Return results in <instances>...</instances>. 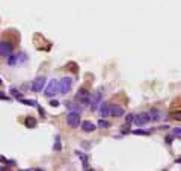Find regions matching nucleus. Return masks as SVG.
Masks as SVG:
<instances>
[{"label":"nucleus","mask_w":181,"mask_h":171,"mask_svg":"<svg viewBox=\"0 0 181 171\" xmlns=\"http://www.w3.org/2000/svg\"><path fill=\"white\" fill-rule=\"evenodd\" d=\"M57 92H59V82H57L56 79H53V80H50V82L47 83V88H45V97L52 99V97H54Z\"/></svg>","instance_id":"f257e3e1"},{"label":"nucleus","mask_w":181,"mask_h":171,"mask_svg":"<svg viewBox=\"0 0 181 171\" xmlns=\"http://www.w3.org/2000/svg\"><path fill=\"white\" fill-rule=\"evenodd\" d=\"M148 115H149V120L152 121H163L164 118H166V115H164V112L163 111H160L159 108H151V111L148 112Z\"/></svg>","instance_id":"f03ea898"},{"label":"nucleus","mask_w":181,"mask_h":171,"mask_svg":"<svg viewBox=\"0 0 181 171\" xmlns=\"http://www.w3.org/2000/svg\"><path fill=\"white\" fill-rule=\"evenodd\" d=\"M71 86H72V79L71 77H64L60 82H59V91L62 94H68L71 91Z\"/></svg>","instance_id":"7ed1b4c3"},{"label":"nucleus","mask_w":181,"mask_h":171,"mask_svg":"<svg viewBox=\"0 0 181 171\" xmlns=\"http://www.w3.org/2000/svg\"><path fill=\"white\" fill-rule=\"evenodd\" d=\"M67 123L72 129L79 127V124H80V114L79 112H70L68 117H67Z\"/></svg>","instance_id":"20e7f679"},{"label":"nucleus","mask_w":181,"mask_h":171,"mask_svg":"<svg viewBox=\"0 0 181 171\" xmlns=\"http://www.w3.org/2000/svg\"><path fill=\"white\" fill-rule=\"evenodd\" d=\"M89 99H90V92L86 89V88H82L77 91V96H75V100L80 103H89Z\"/></svg>","instance_id":"39448f33"},{"label":"nucleus","mask_w":181,"mask_h":171,"mask_svg":"<svg viewBox=\"0 0 181 171\" xmlns=\"http://www.w3.org/2000/svg\"><path fill=\"white\" fill-rule=\"evenodd\" d=\"M133 123H136V126H145V124H148L149 123V115H148V112H142V114H137V115H134V118H133Z\"/></svg>","instance_id":"423d86ee"},{"label":"nucleus","mask_w":181,"mask_h":171,"mask_svg":"<svg viewBox=\"0 0 181 171\" xmlns=\"http://www.w3.org/2000/svg\"><path fill=\"white\" fill-rule=\"evenodd\" d=\"M14 50V46L8 41H0V56H9Z\"/></svg>","instance_id":"0eeeda50"},{"label":"nucleus","mask_w":181,"mask_h":171,"mask_svg":"<svg viewBox=\"0 0 181 171\" xmlns=\"http://www.w3.org/2000/svg\"><path fill=\"white\" fill-rule=\"evenodd\" d=\"M45 85V77L44 76H38L35 80L32 82V89L35 91V92H41L42 91V88Z\"/></svg>","instance_id":"6e6552de"},{"label":"nucleus","mask_w":181,"mask_h":171,"mask_svg":"<svg viewBox=\"0 0 181 171\" xmlns=\"http://www.w3.org/2000/svg\"><path fill=\"white\" fill-rule=\"evenodd\" d=\"M100 100H101V89H98L94 96H90L89 99V104H90V109L94 111L97 106H98V103H100Z\"/></svg>","instance_id":"1a4fd4ad"},{"label":"nucleus","mask_w":181,"mask_h":171,"mask_svg":"<svg viewBox=\"0 0 181 171\" xmlns=\"http://www.w3.org/2000/svg\"><path fill=\"white\" fill-rule=\"evenodd\" d=\"M124 108H121V106H109V114L112 115V117H122L124 115Z\"/></svg>","instance_id":"9d476101"},{"label":"nucleus","mask_w":181,"mask_h":171,"mask_svg":"<svg viewBox=\"0 0 181 171\" xmlns=\"http://www.w3.org/2000/svg\"><path fill=\"white\" fill-rule=\"evenodd\" d=\"M82 129H83V132L90 133V132H95L97 126H95L94 123H90V121H83V123H82Z\"/></svg>","instance_id":"9b49d317"},{"label":"nucleus","mask_w":181,"mask_h":171,"mask_svg":"<svg viewBox=\"0 0 181 171\" xmlns=\"http://www.w3.org/2000/svg\"><path fill=\"white\" fill-rule=\"evenodd\" d=\"M100 115H101L103 118H106L107 115H110V114H109V104H107V103L100 104Z\"/></svg>","instance_id":"f8f14e48"},{"label":"nucleus","mask_w":181,"mask_h":171,"mask_svg":"<svg viewBox=\"0 0 181 171\" xmlns=\"http://www.w3.org/2000/svg\"><path fill=\"white\" fill-rule=\"evenodd\" d=\"M24 124H26V127L33 129V127H36V118H35V117H27V118H26V121H24Z\"/></svg>","instance_id":"ddd939ff"},{"label":"nucleus","mask_w":181,"mask_h":171,"mask_svg":"<svg viewBox=\"0 0 181 171\" xmlns=\"http://www.w3.org/2000/svg\"><path fill=\"white\" fill-rule=\"evenodd\" d=\"M169 118L171 120H175V121H181V111H172L169 114Z\"/></svg>","instance_id":"4468645a"},{"label":"nucleus","mask_w":181,"mask_h":171,"mask_svg":"<svg viewBox=\"0 0 181 171\" xmlns=\"http://www.w3.org/2000/svg\"><path fill=\"white\" fill-rule=\"evenodd\" d=\"M75 154L82 159V162H83V167H85V170H88V157H86V154L80 153V152H75Z\"/></svg>","instance_id":"2eb2a0df"},{"label":"nucleus","mask_w":181,"mask_h":171,"mask_svg":"<svg viewBox=\"0 0 181 171\" xmlns=\"http://www.w3.org/2000/svg\"><path fill=\"white\" fill-rule=\"evenodd\" d=\"M11 94H12V96H14V97H15L17 100H20V99H23V94H21L20 91H17L15 88H11Z\"/></svg>","instance_id":"dca6fc26"},{"label":"nucleus","mask_w":181,"mask_h":171,"mask_svg":"<svg viewBox=\"0 0 181 171\" xmlns=\"http://www.w3.org/2000/svg\"><path fill=\"white\" fill-rule=\"evenodd\" d=\"M20 102L24 103V104H27V106H36V108H38V103L33 102V100H27V99H20Z\"/></svg>","instance_id":"f3484780"},{"label":"nucleus","mask_w":181,"mask_h":171,"mask_svg":"<svg viewBox=\"0 0 181 171\" xmlns=\"http://www.w3.org/2000/svg\"><path fill=\"white\" fill-rule=\"evenodd\" d=\"M134 135H149V130H142V129H137L133 132Z\"/></svg>","instance_id":"a211bd4d"},{"label":"nucleus","mask_w":181,"mask_h":171,"mask_svg":"<svg viewBox=\"0 0 181 171\" xmlns=\"http://www.w3.org/2000/svg\"><path fill=\"white\" fill-rule=\"evenodd\" d=\"M98 126H100V127H104V129H107L110 124H109L106 120H100V121H98Z\"/></svg>","instance_id":"6ab92c4d"},{"label":"nucleus","mask_w":181,"mask_h":171,"mask_svg":"<svg viewBox=\"0 0 181 171\" xmlns=\"http://www.w3.org/2000/svg\"><path fill=\"white\" fill-rule=\"evenodd\" d=\"M133 118H134V115H131V114H130V115H127V120H125L127 126H130V124L133 123Z\"/></svg>","instance_id":"aec40b11"},{"label":"nucleus","mask_w":181,"mask_h":171,"mask_svg":"<svg viewBox=\"0 0 181 171\" xmlns=\"http://www.w3.org/2000/svg\"><path fill=\"white\" fill-rule=\"evenodd\" d=\"M174 136H177L181 139V129H174Z\"/></svg>","instance_id":"412c9836"},{"label":"nucleus","mask_w":181,"mask_h":171,"mask_svg":"<svg viewBox=\"0 0 181 171\" xmlns=\"http://www.w3.org/2000/svg\"><path fill=\"white\" fill-rule=\"evenodd\" d=\"M60 149H62V147H60V142H59V139H57V141H56V145H54V150H56V152H59Z\"/></svg>","instance_id":"4be33fe9"},{"label":"nucleus","mask_w":181,"mask_h":171,"mask_svg":"<svg viewBox=\"0 0 181 171\" xmlns=\"http://www.w3.org/2000/svg\"><path fill=\"white\" fill-rule=\"evenodd\" d=\"M50 104H52V106H59V102H57V100H52Z\"/></svg>","instance_id":"5701e85b"},{"label":"nucleus","mask_w":181,"mask_h":171,"mask_svg":"<svg viewBox=\"0 0 181 171\" xmlns=\"http://www.w3.org/2000/svg\"><path fill=\"white\" fill-rule=\"evenodd\" d=\"M0 99H2V100H9V97H6V96H3V94H0Z\"/></svg>","instance_id":"b1692460"},{"label":"nucleus","mask_w":181,"mask_h":171,"mask_svg":"<svg viewBox=\"0 0 181 171\" xmlns=\"http://www.w3.org/2000/svg\"><path fill=\"white\" fill-rule=\"evenodd\" d=\"M0 85H2V79H0Z\"/></svg>","instance_id":"393cba45"}]
</instances>
